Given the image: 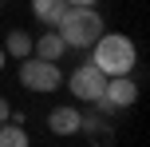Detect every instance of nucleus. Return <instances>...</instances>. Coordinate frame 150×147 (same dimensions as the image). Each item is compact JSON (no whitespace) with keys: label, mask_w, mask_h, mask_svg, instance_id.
Returning a JSON list of instances; mask_svg holds the SVG:
<instances>
[{"label":"nucleus","mask_w":150,"mask_h":147,"mask_svg":"<svg viewBox=\"0 0 150 147\" xmlns=\"http://www.w3.org/2000/svg\"><path fill=\"white\" fill-rule=\"evenodd\" d=\"M55 28H59V40L67 48H91L107 32L103 28V16L95 12V4H67Z\"/></svg>","instance_id":"obj_1"},{"label":"nucleus","mask_w":150,"mask_h":147,"mask_svg":"<svg viewBox=\"0 0 150 147\" xmlns=\"http://www.w3.org/2000/svg\"><path fill=\"white\" fill-rule=\"evenodd\" d=\"M91 64H95L103 76H130L138 52H134V40L122 36V32H103V36L91 44Z\"/></svg>","instance_id":"obj_2"},{"label":"nucleus","mask_w":150,"mask_h":147,"mask_svg":"<svg viewBox=\"0 0 150 147\" xmlns=\"http://www.w3.org/2000/svg\"><path fill=\"white\" fill-rule=\"evenodd\" d=\"M20 84L28 92H55L63 84V72L55 68V60H40V56H24L20 64Z\"/></svg>","instance_id":"obj_3"},{"label":"nucleus","mask_w":150,"mask_h":147,"mask_svg":"<svg viewBox=\"0 0 150 147\" xmlns=\"http://www.w3.org/2000/svg\"><path fill=\"white\" fill-rule=\"evenodd\" d=\"M134 100H138V84L130 76H107V87H103V95L95 103H99L103 115H111L119 108H134Z\"/></svg>","instance_id":"obj_4"},{"label":"nucleus","mask_w":150,"mask_h":147,"mask_svg":"<svg viewBox=\"0 0 150 147\" xmlns=\"http://www.w3.org/2000/svg\"><path fill=\"white\" fill-rule=\"evenodd\" d=\"M67 87H71V95L75 100H87V103H95L99 95H103V87H107V76L95 68V64H79V68L67 76Z\"/></svg>","instance_id":"obj_5"},{"label":"nucleus","mask_w":150,"mask_h":147,"mask_svg":"<svg viewBox=\"0 0 150 147\" xmlns=\"http://www.w3.org/2000/svg\"><path fill=\"white\" fill-rule=\"evenodd\" d=\"M79 108H52V115H47V127H52V135H75L79 131Z\"/></svg>","instance_id":"obj_6"},{"label":"nucleus","mask_w":150,"mask_h":147,"mask_svg":"<svg viewBox=\"0 0 150 147\" xmlns=\"http://www.w3.org/2000/svg\"><path fill=\"white\" fill-rule=\"evenodd\" d=\"M63 48H67V44L59 40V32H47V36L32 40V56H40V60H59Z\"/></svg>","instance_id":"obj_7"},{"label":"nucleus","mask_w":150,"mask_h":147,"mask_svg":"<svg viewBox=\"0 0 150 147\" xmlns=\"http://www.w3.org/2000/svg\"><path fill=\"white\" fill-rule=\"evenodd\" d=\"M63 8H67V0H32V12H36L40 24H47V28H55L63 16Z\"/></svg>","instance_id":"obj_8"},{"label":"nucleus","mask_w":150,"mask_h":147,"mask_svg":"<svg viewBox=\"0 0 150 147\" xmlns=\"http://www.w3.org/2000/svg\"><path fill=\"white\" fill-rule=\"evenodd\" d=\"M79 131L91 135V143H111V139H115L111 123H107V119H95V115H83V119H79Z\"/></svg>","instance_id":"obj_9"},{"label":"nucleus","mask_w":150,"mask_h":147,"mask_svg":"<svg viewBox=\"0 0 150 147\" xmlns=\"http://www.w3.org/2000/svg\"><path fill=\"white\" fill-rule=\"evenodd\" d=\"M4 56H20V60H24V56H32V36H28L24 28H12V32H8V40H4Z\"/></svg>","instance_id":"obj_10"},{"label":"nucleus","mask_w":150,"mask_h":147,"mask_svg":"<svg viewBox=\"0 0 150 147\" xmlns=\"http://www.w3.org/2000/svg\"><path fill=\"white\" fill-rule=\"evenodd\" d=\"M0 147H32L24 123H0Z\"/></svg>","instance_id":"obj_11"},{"label":"nucleus","mask_w":150,"mask_h":147,"mask_svg":"<svg viewBox=\"0 0 150 147\" xmlns=\"http://www.w3.org/2000/svg\"><path fill=\"white\" fill-rule=\"evenodd\" d=\"M8 115H12V103H8L4 95H0V123H8Z\"/></svg>","instance_id":"obj_12"},{"label":"nucleus","mask_w":150,"mask_h":147,"mask_svg":"<svg viewBox=\"0 0 150 147\" xmlns=\"http://www.w3.org/2000/svg\"><path fill=\"white\" fill-rule=\"evenodd\" d=\"M67 4H99V0H67Z\"/></svg>","instance_id":"obj_13"},{"label":"nucleus","mask_w":150,"mask_h":147,"mask_svg":"<svg viewBox=\"0 0 150 147\" xmlns=\"http://www.w3.org/2000/svg\"><path fill=\"white\" fill-rule=\"evenodd\" d=\"M0 68H4V48H0Z\"/></svg>","instance_id":"obj_14"}]
</instances>
